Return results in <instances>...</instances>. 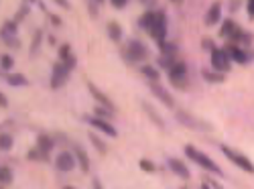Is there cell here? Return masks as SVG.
Here are the masks:
<instances>
[{
  "mask_svg": "<svg viewBox=\"0 0 254 189\" xmlns=\"http://www.w3.org/2000/svg\"><path fill=\"white\" fill-rule=\"evenodd\" d=\"M183 153H185V157L189 159V161H193L195 165H199V167H203L205 171H209V173H214V175H222V169L220 167L211 161V157H207L205 153H201V151H197L193 144H185V149H183Z\"/></svg>",
  "mask_w": 254,
  "mask_h": 189,
  "instance_id": "cell-1",
  "label": "cell"
},
{
  "mask_svg": "<svg viewBox=\"0 0 254 189\" xmlns=\"http://www.w3.org/2000/svg\"><path fill=\"white\" fill-rule=\"evenodd\" d=\"M122 57L128 63H142V61L149 59V49H146V45L142 43V41L130 39L128 45L122 49Z\"/></svg>",
  "mask_w": 254,
  "mask_h": 189,
  "instance_id": "cell-2",
  "label": "cell"
},
{
  "mask_svg": "<svg viewBox=\"0 0 254 189\" xmlns=\"http://www.w3.org/2000/svg\"><path fill=\"white\" fill-rule=\"evenodd\" d=\"M167 12L161 8V10H155V20H153V25L151 29L146 31L151 35L153 41H157V43H163V41L167 39Z\"/></svg>",
  "mask_w": 254,
  "mask_h": 189,
  "instance_id": "cell-3",
  "label": "cell"
},
{
  "mask_svg": "<svg viewBox=\"0 0 254 189\" xmlns=\"http://www.w3.org/2000/svg\"><path fill=\"white\" fill-rule=\"evenodd\" d=\"M222 153L228 157V161H232L236 167H240L244 173H254V165H252V161H250L246 155H242L240 151L232 149V146H228V144H222Z\"/></svg>",
  "mask_w": 254,
  "mask_h": 189,
  "instance_id": "cell-4",
  "label": "cell"
},
{
  "mask_svg": "<svg viewBox=\"0 0 254 189\" xmlns=\"http://www.w3.org/2000/svg\"><path fill=\"white\" fill-rule=\"evenodd\" d=\"M169 79L177 90H185L187 88V63L185 61H175L171 67L167 69Z\"/></svg>",
  "mask_w": 254,
  "mask_h": 189,
  "instance_id": "cell-5",
  "label": "cell"
},
{
  "mask_svg": "<svg viewBox=\"0 0 254 189\" xmlns=\"http://www.w3.org/2000/svg\"><path fill=\"white\" fill-rule=\"evenodd\" d=\"M209 63H211V69L214 71H220V73H228L232 69V61L226 53V49H220V47H214L209 51Z\"/></svg>",
  "mask_w": 254,
  "mask_h": 189,
  "instance_id": "cell-6",
  "label": "cell"
},
{
  "mask_svg": "<svg viewBox=\"0 0 254 189\" xmlns=\"http://www.w3.org/2000/svg\"><path fill=\"white\" fill-rule=\"evenodd\" d=\"M69 69L63 65L61 61H57V63H53V69H51V90H59V88H63L67 83V79H69Z\"/></svg>",
  "mask_w": 254,
  "mask_h": 189,
  "instance_id": "cell-7",
  "label": "cell"
},
{
  "mask_svg": "<svg viewBox=\"0 0 254 189\" xmlns=\"http://www.w3.org/2000/svg\"><path fill=\"white\" fill-rule=\"evenodd\" d=\"M224 49H226V53H228L230 61H236V63H240V65H248V61H250V53H248L246 49H242V47H240V45H236V43H228Z\"/></svg>",
  "mask_w": 254,
  "mask_h": 189,
  "instance_id": "cell-8",
  "label": "cell"
},
{
  "mask_svg": "<svg viewBox=\"0 0 254 189\" xmlns=\"http://www.w3.org/2000/svg\"><path fill=\"white\" fill-rule=\"evenodd\" d=\"M88 90H90V94L94 96V100L98 102V106H104L106 110H110V112H116V106H114V102L106 96L96 83H92V81H88Z\"/></svg>",
  "mask_w": 254,
  "mask_h": 189,
  "instance_id": "cell-9",
  "label": "cell"
},
{
  "mask_svg": "<svg viewBox=\"0 0 254 189\" xmlns=\"http://www.w3.org/2000/svg\"><path fill=\"white\" fill-rule=\"evenodd\" d=\"M177 120H179L181 124H185L187 128H193V130H211V128H209V124H205V122L193 118L191 114L185 112V110H177Z\"/></svg>",
  "mask_w": 254,
  "mask_h": 189,
  "instance_id": "cell-10",
  "label": "cell"
},
{
  "mask_svg": "<svg viewBox=\"0 0 254 189\" xmlns=\"http://www.w3.org/2000/svg\"><path fill=\"white\" fill-rule=\"evenodd\" d=\"M75 165H77V163H75V157H73V153H69V151L59 153L57 159H55V167H57V171H61V173L73 171Z\"/></svg>",
  "mask_w": 254,
  "mask_h": 189,
  "instance_id": "cell-11",
  "label": "cell"
},
{
  "mask_svg": "<svg viewBox=\"0 0 254 189\" xmlns=\"http://www.w3.org/2000/svg\"><path fill=\"white\" fill-rule=\"evenodd\" d=\"M149 88H151V92L155 94V98H157L159 102H163L167 108H175V100H173V96L169 94L159 81H149Z\"/></svg>",
  "mask_w": 254,
  "mask_h": 189,
  "instance_id": "cell-12",
  "label": "cell"
},
{
  "mask_svg": "<svg viewBox=\"0 0 254 189\" xmlns=\"http://www.w3.org/2000/svg\"><path fill=\"white\" fill-rule=\"evenodd\" d=\"M86 120L90 122V126H94V128H98V130H100V132H104L106 136H110V138H116V136H118V130L114 128V126H112L108 120L98 118V116H88Z\"/></svg>",
  "mask_w": 254,
  "mask_h": 189,
  "instance_id": "cell-13",
  "label": "cell"
},
{
  "mask_svg": "<svg viewBox=\"0 0 254 189\" xmlns=\"http://www.w3.org/2000/svg\"><path fill=\"white\" fill-rule=\"evenodd\" d=\"M220 20H222V2L216 0V2L207 8V12L203 14V25L205 27H216V25H220Z\"/></svg>",
  "mask_w": 254,
  "mask_h": 189,
  "instance_id": "cell-14",
  "label": "cell"
},
{
  "mask_svg": "<svg viewBox=\"0 0 254 189\" xmlns=\"http://www.w3.org/2000/svg\"><path fill=\"white\" fill-rule=\"evenodd\" d=\"M167 167L171 169L179 179H183V181H187L189 177H191V173H189V169H187V165L181 161V159H177V157H171L167 161Z\"/></svg>",
  "mask_w": 254,
  "mask_h": 189,
  "instance_id": "cell-15",
  "label": "cell"
},
{
  "mask_svg": "<svg viewBox=\"0 0 254 189\" xmlns=\"http://www.w3.org/2000/svg\"><path fill=\"white\" fill-rule=\"evenodd\" d=\"M59 61H61L63 65H65V67H67L69 71H71V69H73V67L77 65V57H75V55L71 53V47H69L67 43L59 47Z\"/></svg>",
  "mask_w": 254,
  "mask_h": 189,
  "instance_id": "cell-16",
  "label": "cell"
},
{
  "mask_svg": "<svg viewBox=\"0 0 254 189\" xmlns=\"http://www.w3.org/2000/svg\"><path fill=\"white\" fill-rule=\"evenodd\" d=\"M73 157H75V163L79 165V169L83 173H88L90 171V157H88V153L83 151L77 142H73Z\"/></svg>",
  "mask_w": 254,
  "mask_h": 189,
  "instance_id": "cell-17",
  "label": "cell"
},
{
  "mask_svg": "<svg viewBox=\"0 0 254 189\" xmlns=\"http://www.w3.org/2000/svg\"><path fill=\"white\" fill-rule=\"evenodd\" d=\"M53 146H55V140L49 134H39L37 136V149L43 153L47 159H49V153L53 151Z\"/></svg>",
  "mask_w": 254,
  "mask_h": 189,
  "instance_id": "cell-18",
  "label": "cell"
},
{
  "mask_svg": "<svg viewBox=\"0 0 254 189\" xmlns=\"http://www.w3.org/2000/svg\"><path fill=\"white\" fill-rule=\"evenodd\" d=\"M142 110L146 112V116H149V118H151V120H153V122L159 126V128H165V120L159 116V112H157V110L151 106L149 102H142Z\"/></svg>",
  "mask_w": 254,
  "mask_h": 189,
  "instance_id": "cell-19",
  "label": "cell"
},
{
  "mask_svg": "<svg viewBox=\"0 0 254 189\" xmlns=\"http://www.w3.org/2000/svg\"><path fill=\"white\" fill-rule=\"evenodd\" d=\"M140 73L149 79V81H159L161 79V71L155 67V65H151V63H144V65L140 67Z\"/></svg>",
  "mask_w": 254,
  "mask_h": 189,
  "instance_id": "cell-20",
  "label": "cell"
},
{
  "mask_svg": "<svg viewBox=\"0 0 254 189\" xmlns=\"http://www.w3.org/2000/svg\"><path fill=\"white\" fill-rule=\"evenodd\" d=\"M236 23L232 18H226V20H222V27H220V37L222 39H230L232 35H234V31H236Z\"/></svg>",
  "mask_w": 254,
  "mask_h": 189,
  "instance_id": "cell-21",
  "label": "cell"
},
{
  "mask_svg": "<svg viewBox=\"0 0 254 189\" xmlns=\"http://www.w3.org/2000/svg\"><path fill=\"white\" fill-rule=\"evenodd\" d=\"M6 83L12 86V88H20V86H29V79L23 73H8L6 75Z\"/></svg>",
  "mask_w": 254,
  "mask_h": 189,
  "instance_id": "cell-22",
  "label": "cell"
},
{
  "mask_svg": "<svg viewBox=\"0 0 254 189\" xmlns=\"http://www.w3.org/2000/svg\"><path fill=\"white\" fill-rule=\"evenodd\" d=\"M106 31H108V37L114 41V43H120L122 41V27L116 23V20H110L108 27H106Z\"/></svg>",
  "mask_w": 254,
  "mask_h": 189,
  "instance_id": "cell-23",
  "label": "cell"
},
{
  "mask_svg": "<svg viewBox=\"0 0 254 189\" xmlns=\"http://www.w3.org/2000/svg\"><path fill=\"white\" fill-rule=\"evenodd\" d=\"M201 75H203V79H205V81H209V83H224V81H226L224 73L214 71V69H203V71H201Z\"/></svg>",
  "mask_w": 254,
  "mask_h": 189,
  "instance_id": "cell-24",
  "label": "cell"
},
{
  "mask_svg": "<svg viewBox=\"0 0 254 189\" xmlns=\"http://www.w3.org/2000/svg\"><path fill=\"white\" fill-rule=\"evenodd\" d=\"M153 20H155V10H146V12L138 18V27L144 29V31H149L151 25H153Z\"/></svg>",
  "mask_w": 254,
  "mask_h": 189,
  "instance_id": "cell-25",
  "label": "cell"
},
{
  "mask_svg": "<svg viewBox=\"0 0 254 189\" xmlns=\"http://www.w3.org/2000/svg\"><path fill=\"white\" fill-rule=\"evenodd\" d=\"M159 51H161V55L175 57V55H177V45H175V43H167V41H163V43H159Z\"/></svg>",
  "mask_w": 254,
  "mask_h": 189,
  "instance_id": "cell-26",
  "label": "cell"
},
{
  "mask_svg": "<svg viewBox=\"0 0 254 189\" xmlns=\"http://www.w3.org/2000/svg\"><path fill=\"white\" fill-rule=\"evenodd\" d=\"M12 144H14V138H12V134H8V132H0V151H10L12 149Z\"/></svg>",
  "mask_w": 254,
  "mask_h": 189,
  "instance_id": "cell-27",
  "label": "cell"
},
{
  "mask_svg": "<svg viewBox=\"0 0 254 189\" xmlns=\"http://www.w3.org/2000/svg\"><path fill=\"white\" fill-rule=\"evenodd\" d=\"M88 136H90V140H92V144L96 146V151H98V153H102V155L108 153V146H106V142H104L102 138L96 136V132H88Z\"/></svg>",
  "mask_w": 254,
  "mask_h": 189,
  "instance_id": "cell-28",
  "label": "cell"
},
{
  "mask_svg": "<svg viewBox=\"0 0 254 189\" xmlns=\"http://www.w3.org/2000/svg\"><path fill=\"white\" fill-rule=\"evenodd\" d=\"M0 39H2L4 43H6L8 47H12V49L20 47V41L16 39V35H8V33H4V31H0Z\"/></svg>",
  "mask_w": 254,
  "mask_h": 189,
  "instance_id": "cell-29",
  "label": "cell"
},
{
  "mask_svg": "<svg viewBox=\"0 0 254 189\" xmlns=\"http://www.w3.org/2000/svg\"><path fill=\"white\" fill-rule=\"evenodd\" d=\"M12 65H14L12 55H8V53H2V55H0V69H2V71H10Z\"/></svg>",
  "mask_w": 254,
  "mask_h": 189,
  "instance_id": "cell-30",
  "label": "cell"
},
{
  "mask_svg": "<svg viewBox=\"0 0 254 189\" xmlns=\"http://www.w3.org/2000/svg\"><path fill=\"white\" fill-rule=\"evenodd\" d=\"M138 167H140L144 173H155V171H157V165H155L153 161H149V159H140V161H138Z\"/></svg>",
  "mask_w": 254,
  "mask_h": 189,
  "instance_id": "cell-31",
  "label": "cell"
},
{
  "mask_svg": "<svg viewBox=\"0 0 254 189\" xmlns=\"http://www.w3.org/2000/svg\"><path fill=\"white\" fill-rule=\"evenodd\" d=\"M41 41H43V31H35V37H33V43H31V53L35 55L37 51H39V47H41Z\"/></svg>",
  "mask_w": 254,
  "mask_h": 189,
  "instance_id": "cell-32",
  "label": "cell"
},
{
  "mask_svg": "<svg viewBox=\"0 0 254 189\" xmlns=\"http://www.w3.org/2000/svg\"><path fill=\"white\" fill-rule=\"evenodd\" d=\"M0 181H2L4 185L12 183V169L10 167H0Z\"/></svg>",
  "mask_w": 254,
  "mask_h": 189,
  "instance_id": "cell-33",
  "label": "cell"
},
{
  "mask_svg": "<svg viewBox=\"0 0 254 189\" xmlns=\"http://www.w3.org/2000/svg\"><path fill=\"white\" fill-rule=\"evenodd\" d=\"M27 159H29V161H49V159H47L43 153H41V151L37 149V146H35V149H31V151L27 153Z\"/></svg>",
  "mask_w": 254,
  "mask_h": 189,
  "instance_id": "cell-34",
  "label": "cell"
},
{
  "mask_svg": "<svg viewBox=\"0 0 254 189\" xmlns=\"http://www.w3.org/2000/svg\"><path fill=\"white\" fill-rule=\"evenodd\" d=\"M177 59L175 57H167V55H161L159 59H157V63H159V67H163V69H169V67H171L173 65V63H175Z\"/></svg>",
  "mask_w": 254,
  "mask_h": 189,
  "instance_id": "cell-35",
  "label": "cell"
},
{
  "mask_svg": "<svg viewBox=\"0 0 254 189\" xmlns=\"http://www.w3.org/2000/svg\"><path fill=\"white\" fill-rule=\"evenodd\" d=\"M0 31H4V33H8V35H16V33H18V23H14V20H6Z\"/></svg>",
  "mask_w": 254,
  "mask_h": 189,
  "instance_id": "cell-36",
  "label": "cell"
},
{
  "mask_svg": "<svg viewBox=\"0 0 254 189\" xmlns=\"http://www.w3.org/2000/svg\"><path fill=\"white\" fill-rule=\"evenodd\" d=\"M94 116H98V118H104V120H108V118H112V116H114V112L106 110L104 106H96V108H94Z\"/></svg>",
  "mask_w": 254,
  "mask_h": 189,
  "instance_id": "cell-37",
  "label": "cell"
},
{
  "mask_svg": "<svg viewBox=\"0 0 254 189\" xmlns=\"http://www.w3.org/2000/svg\"><path fill=\"white\" fill-rule=\"evenodd\" d=\"M29 10H31V6H29V4H23V6H20V10L16 12V16H14L12 20H14V23H20V20H23V18L29 14Z\"/></svg>",
  "mask_w": 254,
  "mask_h": 189,
  "instance_id": "cell-38",
  "label": "cell"
},
{
  "mask_svg": "<svg viewBox=\"0 0 254 189\" xmlns=\"http://www.w3.org/2000/svg\"><path fill=\"white\" fill-rule=\"evenodd\" d=\"M214 47H216V45H214V41H211V39H207V37H203V39H201V49L211 51Z\"/></svg>",
  "mask_w": 254,
  "mask_h": 189,
  "instance_id": "cell-39",
  "label": "cell"
},
{
  "mask_svg": "<svg viewBox=\"0 0 254 189\" xmlns=\"http://www.w3.org/2000/svg\"><path fill=\"white\" fill-rule=\"evenodd\" d=\"M246 12H248V18L254 20V0H246Z\"/></svg>",
  "mask_w": 254,
  "mask_h": 189,
  "instance_id": "cell-40",
  "label": "cell"
},
{
  "mask_svg": "<svg viewBox=\"0 0 254 189\" xmlns=\"http://www.w3.org/2000/svg\"><path fill=\"white\" fill-rule=\"evenodd\" d=\"M110 4H112L116 10H122L126 4H128V0H110Z\"/></svg>",
  "mask_w": 254,
  "mask_h": 189,
  "instance_id": "cell-41",
  "label": "cell"
},
{
  "mask_svg": "<svg viewBox=\"0 0 254 189\" xmlns=\"http://www.w3.org/2000/svg\"><path fill=\"white\" fill-rule=\"evenodd\" d=\"M53 2H55L57 6H61V8H65V10H69V8H71L69 0H53Z\"/></svg>",
  "mask_w": 254,
  "mask_h": 189,
  "instance_id": "cell-42",
  "label": "cell"
},
{
  "mask_svg": "<svg viewBox=\"0 0 254 189\" xmlns=\"http://www.w3.org/2000/svg\"><path fill=\"white\" fill-rule=\"evenodd\" d=\"M88 8H90L92 16H98V10H96V2H94V0H88Z\"/></svg>",
  "mask_w": 254,
  "mask_h": 189,
  "instance_id": "cell-43",
  "label": "cell"
},
{
  "mask_svg": "<svg viewBox=\"0 0 254 189\" xmlns=\"http://www.w3.org/2000/svg\"><path fill=\"white\" fill-rule=\"evenodd\" d=\"M0 108H8V100H6V96L0 92Z\"/></svg>",
  "mask_w": 254,
  "mask_h": 189,
  "instance_id": "cell-44",
  "label": "cell"
},
{
  "mask_svg": "<svg viewBox=\"0 0 254 189\" xmlns=\"http://www.w3.org/2000/svg\"><path fill=\"white\" fill-rule=\"evenodd\" d=\"M240 4H242L240 0H232V2H230V10H232V12L238 10V8H240Z\"/></svg>",
  "mask_w": 254,
  "mask_h": 189,
  "instance_id": "cell-45",
  "label": "cell"
},
{
  "mask_svg": "<svg viewBox=\"0 0 254 189\" xmlns=\"http://www.w3.org/2000/svg\"><path fill=\"white\" fill-rule=\"evenodd\" d=\"M205 183H207V185H209L211 189H224V187H222V185H220L218 181H214V179H209V181H205Z\"/></svg>",
  "mask_w": 254,
  "mask_h": 189,
  "instance_id": "cell-46",
  "label": "cell"
},
{
  "mask_svg": "<svg viewBox=\"0 0 254 189\" xmlns=\"http://www.w3.org/2000/svg\"><path fill=\"white\" fill-rule=\"evenodd\" d=\"M49 18H51V23H53V25H57V27L61 25V18H59V16H55V14H49Z\"/></svg>",
  "mask_w": 254,
  "mask_h": 189,
  "instance_id": "cell-47",
  "label": "cell"
},
{
  "mask_svg": "<svg viewBox=\"0 0 254 189\" xmlns=\"http://www.w3.org/2000/svg\"><path fill=\"white\" fill-rule=\"evenodd\" d=\"M94 189H104V187H102V183H100L98 179H94Z\"/></svg>",
  "mask_w": 254,
  "mask_h": 189,
  "instance_id": "cell-48",
  "label": "cell"
},
{
  "mask_svg": "<svg viewBox=\"0 0 254 189\" xmlns=\"http://www.w3.org/2000/svg\"><path fill=\"white\" fill-rule=\"evenodd\" d=\"M199 189H211V187H209V185H207V183H203V185H201V187H199Z\"/></svg>",
  "mask_w": 254,
  "mask_h": 189,
  "instance_id": "cell-49",
  "label": "cell"
},
{
  "mask_svg": "<svg viewBox=\"0 0 254 189\" xmlns=\"http://www.w3.org/2000/svg\"><path fill=\"white\" fill-rule=\"evenodd\" d=\"M94 2H98V4H102V2H104V0H94Z\"/></svg>",
  "mask_w": 254,
  "mask_h": 189,
  "instance_id": "cell-50",
  "label": "cell"
},
{
  "mask_svg": "<svg viewBox=\"0 0 254 189\" xmlns=\"http://www.w3.org/2000/svg\"><path fill=\"white\" fill-rule=\"evenodd\" d=\"M140 2H144V4H146V2H149V0H140Z\"/></svg>",
  "mask_w": 254,
  "mask_h": 189,
  "instance_id": "cell-51",
  "label": "cell"
},
{
  "mask_svg": "<svg viewBox=\"0 0 254 189\" xmlns=\"http://www.w3.org/2000/svg\"><path fill=\"white\" fill-rule=\"evenodd\" d=\"M63 189H75V187H63Z\"/></svg>",
  "mask_w": 254,
  "mask_h": 189,
  "instance_id": "cell-52",
  "label": "cell"
},
{
  "mask_svg": "<svg viewBox=\"0 0 254 189\" xmlns=\"http://www.w3.org/2000/svg\"><path fill=\"white\" fill-rule=\"evenodd\" d=\"M31 2H39V0H31Z\"/></svg>",
  "mask_w": 254,
  "mask_h": 189,
  "instance_id": "cell-53",
  "label": "cell"
}]
</instances>
